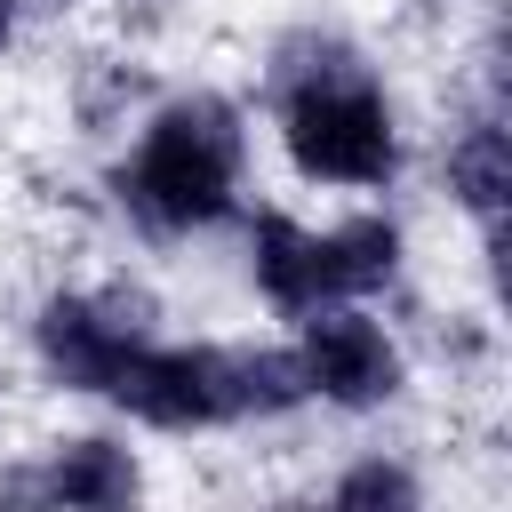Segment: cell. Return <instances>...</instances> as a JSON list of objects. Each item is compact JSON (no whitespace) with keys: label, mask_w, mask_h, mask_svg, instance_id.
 <instances>
[{"label":"cell","mask_w":512,"mask_h":512,"mask_svg":"<svg viewBox=\"0 0 512 512\" xmlns=\"http://www.w3.org/2000/svg\"><path fill=\"white\" fill-rule=\"evenodd\" d=\"M232 168H240V112L224 96H184L144 128L136 160L120 168V200L160 232H192L232 208Z\"/></svg>","instance_id":"1"},{"label":"cell","mask_w":512,"mask_h":512,"mask_svg":"<svg viewBox=\"0 0 512 512\" xmlns=\"http://www.w3.org/2000/svg\"><path fill=\"white\" fill-rule=\"evenodd\" d=\"M288 152L304 176L328 184H384L392 176V112L360 80H312L288 88Z\"/></svg>","instance_id":"2"},{"label":"cell","mask_w":512,"mask_h":512,"mask_svg":"<svg viewBox=\"0 0 512 512\" xmlns=\"http://www.w3.org/2000/svg\"><path fill=\"white\" fill-rule=\"evenodd\" d=\"M128 416L160 424V432H200V424H224L232 400H224V352H128L104 384Z\"/></svg>","instance_id":"3"},{"label":"cell","mask_w":512,"mask_h":512,"mask_svg":"<svg viewBox=\"0 0 512 512\" xmlns=\"http://www.w3.org/2000/svg\"><path fill=\"white\" fill-rule=\"evenodd\" d=\"M296 360H304V384L320 400H336V408H376V400L400 392V352L384 344L376 320H360L344 304L304 312V352Z\"/></svg>","instance_id":"4"},{"label":"cell","mask_w":512,"mask_h":512,"mask_svg":"<svg viewBox=\"0 0 512 512\" xmlns=\"http://www.w3.org/2000/svg\"><path fill=\"white\" fill-rule=\"evenodd\" d=\"M40 360H48L56 384H72V392H104L112 368L128 360V344L96 320L88 296H48V304H40Z\"/></svg>","instance_id":"5"},{"label":"cell","mask_w":512,"mask_h":512,"mask_svg":"<svg viewBox=\"0 0 512 512\" xmlns=\"http://www.w3.org/2000/svg\"><path fill=\"white\" fill-rule=\"evenodd\" d=\"M248 264H256V288L280 304V312H320L328 304V280H320V240L296 232L288 216H264L248 232Z\"/></svg>","instance_id":"6"},{"label":"cell","mask_w":512,"mask_h":512,"mask_svg":"<svg viewBox=\"0 0 512 512\" xmlns=\"http://www.w3.org/2000/svg\"><path fill=\"white\" fill-rule=\"evenodd\" d=\"M16 488H24V496H56V504L104 512V504H128V496H136V456L112 448V440H72L40 480H16Z\"/></svg>","instance_id":"7"},{"label":"cell","mask_w":512,"mask_h":512,"mask_svg":"<svg viewBox=\"0 0 512 512\" xmlns=\"http://www.w3.org/2000/svg\"><path fill=\"white\" fill-rule=\"evenodd\" d=\"M392 264H400V232H392L384 216H352V224H336V232L320 240V280H328V304L384 288V280H392Z\"/></svg>","instance_id":"8"},{"label":"cell","mask_w":512,"mask_h":512,"mask_svg":"<svg viewBox=\"0 0 512 512\" xmlns=\"http://www.w3.org/2000/svg\"><path fill=\"white\" fill-rule=\"evenodd\" d=\"M448 184H456V200L496 232V216H504V200H512V136H504L496 120L464 128V144L448 152Z\"/></svg>","instance_id":"9"},{"label":"cell","mask_w":512,"mask_h":512,"mask_svg":"<svg viewBox=\"0 0 512 512\" xmlns=\"http://www.w3.org/2000/svg\"><path fill=\"white\" fill-rule=\"evenodd\" d=\"M304 360L296 352H224V400L232 416H288L304 400Z\"/></svg>","instance_id":"10"},{"label":"cell","mask_w":512,"mask_h":512,"mask_svg":"<svg viewBox=\"0 0 512 512\" xmlns=\"http://www.w3.org/2000/svg\"><path fill=\"white\" fill-rule=\"evenodd\" d=\"M336 504H352V512H368V504L408 512V504H416V480H408L400 464H352V472L336 480Z\"/></svg>","instance_id":"11"},{"label":"cell","mask_w":512,"mask_h":512,"mask_svg":"<svg viewBox=\"0 0 512 512\" xmlns=\"http://www.w3.org/2000/svg\"><path fill=\"white\" fill-rule=\"evenodd\" d=\"M96 320L136 352V344L152 336V296H144V288H112V296H96Z\"/></svg>","instance_id":"12"},{"label":"cell","mask_w":512,"mask_h":512,"mask_svg":"<svg viewBox=\"0 0 512 512\" xmlns=\"http://www.w3.org/2000/svg\"><path fill=\"white\" fill-rule=\"evenodd\" d=\"M8 32H16V0H0V40H8Z\"/></svg>","instance_id":"13"},{"label":"cell","mask_w":512,"mask_h":512,"mask_svg":"<svg viewBox=\"0 0 512 512\" xmlns=\"http://www.w3.org/2000/svg\"><path fill=\"white\" fill-rule=\"evenodd\" d=\"M32 8H72V0H32Z\"/></svg>","instance_id":"14"}]
</instances>
